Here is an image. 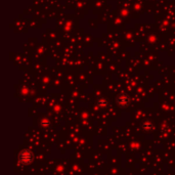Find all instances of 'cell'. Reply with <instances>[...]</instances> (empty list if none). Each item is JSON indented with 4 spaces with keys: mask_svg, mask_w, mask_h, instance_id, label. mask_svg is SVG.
Wrapping results in <instances>:
<instances>
[{
    "mask_svg": "<svg viewBox=\"0 0 175 175\" xmlns=\"http://www.w3.org/2000/svg\"><path fill=\"white\" fill-rule=\"evenodd\" d=\"M20 159H21V161L24 163H30L32 161V154L28 151H24V152H22Z\"/></svg>",
    "mask_w": 175,
    "mask_h": 175,
    "instance_id": "1",
    "label": "cell"
}]
</instances>
